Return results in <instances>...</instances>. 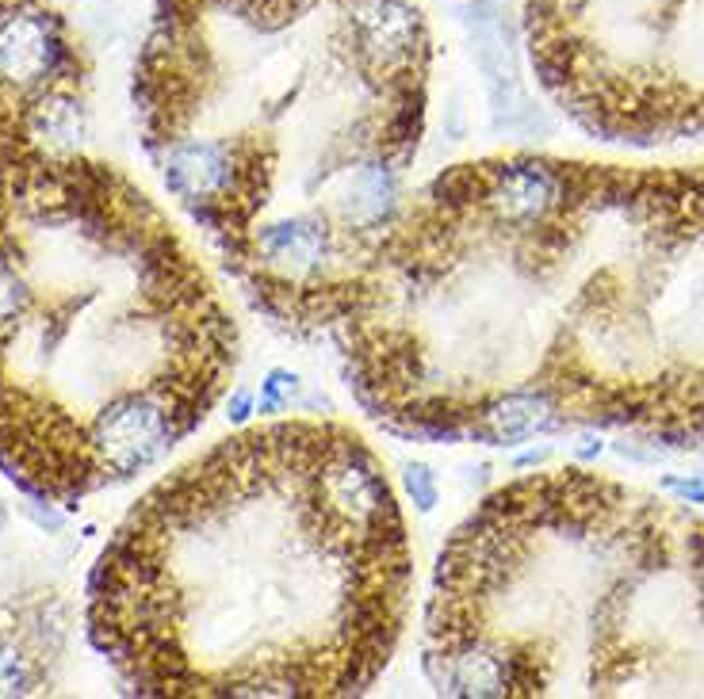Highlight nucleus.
Segmentation results:
<instances>
[{
	"label": "nucleus",
	"instance_id": "obj_6",
	"mask_svg": "<svg viewBox=\"0 0 704 699\" xmlns=\"http://www.w3.org/2000/svg\"><path fill=\"white\" fill-rule=\"evenodd\" d=\"M540 84L601 142L704 134V0H529Z\"/></svg>",
	"mask_w": 704,
	"mask_h": 699
},
{
	"label": "nucleus",
	"instance_id": "obj_7",
	"mask_svg": "<svg viewBox=\"0 0 704 699\" xmlns=\"http://www.w3.org/2000/svg\"><path fill=\"white\" fill-rule=\"evenodd\" d=\"M410 489H418V505H422V508L433 505V482H429V470H425V466L410 470Z\"/></svg>",
	"mask_w": 704,
	"mask_h": 699
},
{
	"label": "nucleus",
	"instance_id": "obj_3",
	"mask_svg": "<svg viewBox=\"0 0 704 699\" xmlns=\"http://www.w3.org/2000/svg\"><path fill=\"white\" fill-rule=\"evenodd\" d=\"M406 520L338 421H269L150 489L92 577V638L142 696L338 699L410 616Z\"/></svg>",
	"mask_w": 704,
	"mask_h": 699
},
{
	"label": "nucleus",
	"instance_id": "obj_4",
	"mask_svg": "<svg viewBox=\"0 0 704 699\" xmlns=\"http://www.w3.org/2000/svg\"><path fill=\"white\" fill-rule=\"evenodd\" d=\"M238 330L131 180L73 153L0 169V466L36 497L131 482L208 421Z\"/></svg>",
	"mask_w": 704,
	"mask_h": 699
},
{
	"label": "nucleus",
	"instance_id": "obj_2",
	"mask_svg": "<svg viewBox=\"0 0 704 699\" xmlns=\"http://www.w3.org/2000/svg\"><path fill=\"white\" fill-rule=\"evenodd\" d=\"M410 0H161L145 150L261 314L333 333L406 206L429 111Z\"/></svg>",
	"mask_w": 704,
	"mask_h": 699
},
{
	"label": "nucleus",
	"instance_id": "obj_5",
	"mask_svg": "<svg viewBox=\"0 0 704 699\" xmlns=\"http://www.w3.org/2000/svg\"><path fill=\"white\" fill-rule=\"evenodd\" d=\"M444 696H704V516L582 466L494 489L436 558Z\"/></svg>",
	"mask_w": 704,
	"mask_h": 699
},
{
	"label": "nucleus",
	"instance_id": "obj_1",
	"mask_svg": "<svg viewBox=\"0 0 704 699\" xmlns=\"http://www.w3.org/2000/svg\"><path fill=\"white\" fill-rule=\"evenodd\" d=\"M333 336L360 405L402 436L704 447V165L497 153L436 172Z\"/></svg>",
	"mask_w": 704,
	"mask_h": 699
}]
</instances>
